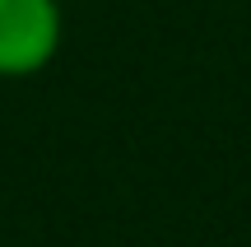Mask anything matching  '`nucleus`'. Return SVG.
<instances>
[{
  "label": "nucleus",
  "mask_w": 251,
  "mask_h": 247,
  "mask_svg": "<svg viewBox=\"0 0 251 247\" xmlns=\"http://www.w3.org/2000/svg\"><path fill=\"white\" fill-rule=\"evenodd\" d=\"M65 47L61 0H0V80H33Z\"/></svg>",
  "instance_id": "f257e3e1"
}]
</instances>
